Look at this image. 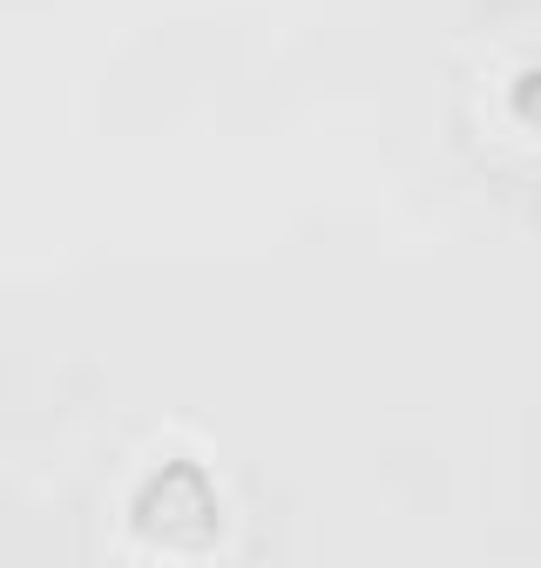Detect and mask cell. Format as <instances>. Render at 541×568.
<instances>
[{
	"mask_svg": "<svg viewBox=\"0 0 541 568\" xmlns=\"http://www.w3.org/2000/svg\"><path fill=\"white\" fill-rule=\"evenodd\" d=\"M129 535L170 555H211L224 541V501L211 467L176 454L156 474H143V487L129 494Z\"/></svg>",
	"mask_w": 541,
	"mask_h": 568,
	"instance_id": "6da1fadb",
	"label": "cell"
},
{
	"mask_svg": "<svg viewBox=\"0 0 541 568\" xmlns=\"http://www.w3.org/2000/svg\"><path fill=\"white\" fill-rule=\"evenodd\" d=\"M508 115H514L521 129H534V135H541V61L514 68V82H508Z\"/></svg>",
	"mask_w": 541,
	"mask_h": 568,
	"instance_id": "7a4b0ae2",
	"label": "cell"
}]
</instances>
